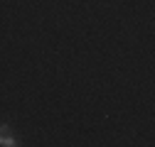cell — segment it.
<instances>
[{
    "label": "cell",
    "mask_w": 155,
    "mask_h": 147,
    "mask_svg": "<svg viewBox=\"0 0 155 147\" xmlns=\"http://www.w3.org/2000/svg\"><path fill=\"white\" fill-rule=\"evenodd\" d=\"M17 145V140L8 133V125L3 123V125H0V147H15Z\"/></svg>",
    "instance_id": "6da1fadb"
}]
</instances>
